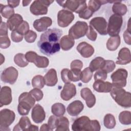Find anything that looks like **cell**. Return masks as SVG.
Wrapping results in <instances>:
<instances>
[{
    "label": "cell",
    "mask_w": 131,
    "mask_h": 131,
    "mask_svg": "<svg viewBox=\"0 0 131 131\" xmlns=\"http://www.w3.org/2000/svg\"><path fill=\"white\" fill-rule=\"evenodd\" d=\"M62 31L57 28L49 29L43 33L37 42L40 51L47 56H51L60 51L59 39Z\"/></svg>",
    "instance_id": "cell-1"
},
{
    "label": "cell",
    "mask_w": 131,
    "mask_h": 131,
    "mask_svg": "<svg viewBox=\"0 0 131 131\" xmlns=\"http://www.w3.org/2000/svg\"><path fill=\"white\" fill-rule=\"evenodd\" d=\"M72 129L74 131H99L100 125L97 120H91L88 117L83 116L75 120Z\"/></svg>",
    "instance_id": "cell-2"
},
{
    "label": "cell",
    "mask_w": 131,
    "mask_h": 131,
    "mask_svg": "<svg viewBox=\"0 0 131 131\" xmlns=\"http://www.w3.org/2000/svg\"><path fill=\"white\" fill-rule=\"evenodd\" d=\"M110 94L113 99L120 106L129 108L131 106V94L122 88L113 87Z\"/></svg>",
    "instance_id": "cell-3"
},
{
    "label": "cell",
    "mask_w": 131,
    "mask_h": 131,
    "mask_svg": "<svg viewBox=\"0 0 131 131\" xmlns=\"http://www.w3.org/2000/svg\"><path fill=\"white\" fill-rule=\"evenodd\" d=\"M35 102V99L30 93H23L18 98V105L17 106L18 113L22 116L27 115L31 108L34 106Z\"/></svg>",
    "instance_id": "cell-4"
},
{
    "label": "cell",
    "mask_w": 131,
    "mask_h": 131,
    "mask_svg": "<svg viewBox=\"0 0 131 131\" xmlns=\"http://www.w3.org/2000/svg\"><path fill=\"white\" fill-rule=\"evenodd\" d=\"M123 23V18L121 16L114 14L108 19L107 31V34L112 37L119 35Z\"/></svg>",
    "instance_id": "cell-5"
},
{
    "label": "cell",
    "mask_w": 131,
    "mask_h": 131,
    "mask_svg": "<svg viewBox=\"0 0 131 131\" xmlns=\"http://www.w3.org/2000/svg\"><path fill=\"white\" fill-rule=\"evenodd\" d=\"M56 2L63 8L70 11L80 13L87 8L85 1H56Z\"/></svg>",
    "instance_id": "cell-6"
},
{
    "label": "cell",
    "mask_w": 131,
    "mask_h": 131,
    "mask_svg": "<svg viewBox=\"0 0 131 131\" xmlns=\"http://www.w3.org/2000/svg\"><path fill=\"white\" fill-rule=\"evenodd\" d=\"M88 26L86 22L78 21L69 30V35L73 39H77L86 34Z\"/></svg>",
    "instance_id": "cell-7"
},
{
    "label": "cell",
    "mask_w": 131,
    "mask_h": 131,
    "mask_svg": "<svg viewBox=\"0 0 131 131\" xmlns=\"http://www.w3.org/2000/svg\"><path fill=\"white\" fill-rule=\"evenodd\" d=\"M128 75L127 71L122 68L117 69L111 76L112 80L113 87L122 88L126 85V79Z\"/></svg>",
    "instance_id": "cell-8"
},
{
    "label": "cell",
    "mask_w": 131,
    "mask_h": 131,
    "mask_svg": "<svg viewBox=\"0 0 131 131\" xmlns=\"http://www.w3.org/2000/svg\"><path fill=\"white\" fill-rule=\"evenodd\" d=\"M54 2V1L36 0L31 5L30 10L32 14L35 15L47 14L48 7Z\"/></svg>",
    "instance_id": "cell-9"
},
{
    "label": "cell",
    "mask_w": 131,
    "mask_h": 131,
    "mask_svg": "<svg viewBox=\"0 0 131 131\" xmlns=\"http://www.w3.org/2000/svg\"><path fill=\"white\" fill-rule=\"evenodd\" d=\"M15 114L10 110L4 108L0 112V130H10L8 127L15 120Z\"/></svg>",
    "instance_id": "cell-10"
},
{
    "label": "cell",
    "mask_w": 131,
    "mask_h": 131,
    "mask_svg": "<svg viewBox=\"0 0 131 131\" xmlns=\"http://www.w3.org/2000/svg\"><path fill=\"white\" fill-rule=\"evenodd\" d=\"M27 60L29 62H33L35 65L39 68H47L49 63V60L48 58L39 56L34 51H28L25 54Z\"/></svg>",
    "instance_id": "cell-11"
},
{
    "label": "cell",
    "mask_w": 131,
    "mask_h": 131,
    "mask_svg": "<svg viewBox=\"0 0 131 131\" xmlns=\"http://www.w3.org/2000/svg\"><path fill=\"white\" fill-rule=\"evenodd\" d=\"M75 18L74 14L66 9L60 10L57 14V22L59 26L61 27H68Z\"/></svg>",
    "instance_id": "cell-12"
},
{
    "label": "cell",
    "mask_w": 131,
    "mask_h": 131,
    "mask_svg": "<svg viewBox=\"0 0 131 131\" xmlns=\"http://www.w3.org/2000/svg\"><path fill=\"white\" fill-rule=\"evenodd\" d=\"M90 26L101 35H105L107 34V23L103 17H96L92 18L90 21Z\"/></svg>",
    "instance_id": "cell-13"
},
{
    "label": "cell",
    "mask_w": 131,
    "mask_h": 131,
    "mask_svg": "<svg viewBox=\"0 0 131 131\" xmlns=\"http://www.w3.org/2000/svg\"><path fill=\"white\" fill-rule=\"evenodd\" d=\"M18 71L13 67H10L5 69L1 73V80L10 84H14L18 77Z\"/></svg>",
    "instance_id": "cell-14"
},
{
    "label": "cell",
    "mask_w": 131,
    "mask_h": 131,
    "mask_svg": "<svg viewBox=\"0 0 131 131\" xmlns=\"http://www.w3.org/2000/svg\"><path fill=\"white\" fill-rule=\"evenodd\" d=\"M76 94V89L73 83H65L62 90L60 93L61 98L65 101H68L75 96Z\"/></svg>",
    "instance_id": "cell-15"
},
{
    "label": "cell",
    "mask_w": 131,
    "mask_h": 131,
    "mask_svg": "<svg viewBox=\"0 0 131 131\" xmlns=\"http://www.w3.org/2000/svg\"><path fill=\"white\" fill-rule=\"evenodd\" d=\"M52 24V19L49 17H42L36 19L33 23L34 29L38 32L46 31Z\"/></svg>",
    "instance_id": "cell-16"
},
{
    "label": "cell",
    "mask_w": 131,
    "mask_h": 131,
    "mask_svg": "<svg viewBox=\"0 0 131 131\" xmlns=\"http://www.w3.org/2000/svg\"><path fill=\"white\" fill-rule=\"evenodd\" d=\"M31 117L36 123H41L46 118V113L43 108L39 104H36L32 108Z\"/></svg>",
    "instance_id": "cell-17"
},
{
    "label": "cell",
    "mask_w": 131,
    "mask_h": 131,
    "mask_svg": "<svg viewBox=\"0 0 131 131\" xmlns=\"http://www.w3.org/2000/svg\"><path fill=\"white\" fill-rule=\"evenodd\" d=\"M12 100V97L11 88L7 86L2 87L0 92V107L10 104Z\"/></svg>",
    "instance_id": "cell-18"
},
{
    "label": "cell",
    "mask_w": 131,
    "mask_h": 131,
    "mask_svg": "<svg viewBox=\"0 0 131 131\" xmlns=\"http://www.w3.org/2000/svg\"><path fill=\"white\" fill-rule=\"evenodd\" d=\"M80 95L88 107H92L96 103L95 96L93 94L91 90L88 88H84L80 91Z\"/></svg>",
    "instance_id": "cell-19"
},
{
    "label": "cell",
    "mask_w": 131,
    "mask_h": 131,
    "mask_svg": "<svg viewBox=\"0 0 131 131\" xmlns=\"http://www.w3.org/2000/svg\"><path fill=\"white\" fill-rule=\"evenodd\" d=\"M76 49L81 56L84 58H89L94 53V48L91 45L84 41L80 42L77 46Z\"/></svg>",
    "instance_id": "cell-20"
},
{
    "label": "cell",
    "mask_w": 131,
    "mask_h": 131,
    "mask_svg": "<svg viewBox=\"0 0 131 131\" xmlns=\"http://www.w3.org/2000/svg\"><path fill=\"white\" fill-rule=\"evenodd\" d=\"M131 61L130 50L127 48H123L120 49L118 53L117 59L116 63L118 64H126Z\"/></svg>",
    "instance_id": "cell-21"
},
{
    "label": "cell",
    "mask_w": 131,
    "mask_h": 131,
    "mask_svg": "<svg viewBox=\"0 0 131 131\" xmlns=\"http://www.w3.org/2000/svg\"><path fill=\"white\" fill-rule=\"evenodd\" d=\"M83 108V104L81 101L75 100L68 105L67 111L70 116H76L82 111Z\"/></svg>",
    "instance_id": "cell-22"
},
{
    "label": "cell",
    "mask_w": 131,
    "mask_h": 131,
    "mask_svg": "<svg viewBox=\"0 0 131 131\" xmlns=\"http://www.w3.org/2000/svg\"><path fill=\"white\" fill-rule=\"evenodd\" d=\"M93 88L94 90L99 93H108L111 92L113 86L112 84L108 81L98 80L94 82Z\"/></svg>",
    "instance_id": "cell-23"
},
{
    "label": "cell",
    "mask_w": 131,
    "mask_h": 131,
    "mask_svg": "<svg viewBox=\"0 0 131 131\" xmlns=\"http://www.w3.org/2000/svg\"><path fill=\"white\" fill-rule=\"evenodd\" d=\"M23 21V18L20 14H14L8 19L6 24L9 30L12 31L16 30Z\"/></svg>",
    "instance_id": "cell-24"
},
{
    "label": "cell",
    "mask_w": 131,
    "mask_h": 131,
    "mask_svg": "<svg viewBox=\"0 0 131 131\" xmlns=\"http://www.w3.org/2000/svg\"><path fill=\"white\" fill-rule=\"evenodd\" d=\"M45 83L49 86H55L58 81L57 73L54 69H50L44 76Z\"/></svg>",
    "instance_id": "cell-25"
},
{
    "label": "cell",
    "mask_w": 131,
    "mask_h": 131,
    "mask_svg": "<svg viewBox=\"0 0 131 131\" xmlns=\"http://www.w3.org/2000/svg\"><path fill=\"white\" fill-rule=\"evenodd\" d=\"M31 123L28 117H22L18 123L14 126L13 130H24V131H30V128L31 126Z\"/></svg>",
    "instance_id": "cell-26"
},
{
    "label": "cell",
    "mask_w": 131,
    "mask_h": 131,
    "mask_svg": "<svg viewBox=\"0 0 131 131\" xmlns=\"http://www.w3.org/2000/svg\"><path fill=\"white\" fill-rule=\"evenodd\" d=\"M60 46L62 50L68 51L71 49L75 44L74 39L71 38L69 35H64L59 40Z\"/></svg>",
    "instance_id": "cell-27"
},
{
    "label": "cell",
    "mask_w": 131,
    "mask_h": 131,
    "mask_svg": "<svg viewBox=\"0 0 131 131\" xmlns=\"http://www.w3.org/2000/svg\"><path fill=\"white\" fill-rule=\"evenodd\" d=\"M69 121L66 117H59L56 121V131H69Z\"/></svg>",
    "instance_id": "cell-28"
},
{
    "label": "cell",
    "mask_w": 131,
    "mask_h": 131,
    "mask_svg": "<svg viewBox=\"0 0 131 131\" xmlns=\"http://www.w3.org/2000/svg\"><path fill=\"white\" fill-rule=\"evenodd\" d=\"M112 11L114 14L122 16L127 12V8L125 4L121 3V1H115L112 7Z\"/></svg>",
    "instance_id": "cell-29"
},
{
    "label": "cell",
    "mask_w": 131,
    "mask_h": 131,
    "mask_svg": "<svg viewBox=\"0 0 131 131\" xmlns=\"http://www.w3.org/2000/svg\"><path fill=\"white\" fill-rule=\"evenodd\" d=\"M120 44L119 35L112 36L108 38L106 42V48L110 51H115L117 49Z\"/></svg>",
    "instance_id": "cell-30"
},
{
    "label": "cell",
    "mask_w": 131,
    "mask_h": 131,
    "mask_svg": "<svg viewBox=\"0 0 131 131\" xmlns=\"http://www.w3.org/2000/svg\"><path fill=\"white\" fill-rule=\"evenodd\" d=\"M104 61V59L102 57H97L91 61L90 63L89 68L93 72L101 70L103 67Z\"/></svg>",
    "instance_id": "cell-31"
},
{
    "label": "cell",
    "mask_w": 131,
    "mask_h": 131,
    "mask_svg": "<svg viewBox=\"0 0 131 131\" xmlns=\"http://www.w3.org/2000/svg\"><path fill=\"white\" fill-rule=\"evenodd\" d=\"M52 113L57 116H62L66 112V108L64 105L60 103H56L52 105L51 107Z\"/></svg>",
    "instance_id": "cell-32"
},
{
    "label": "cell",
    "mask_w": 131,
    "mask_h": 131,
    "mask_svg": "<svg viewBox=\"0 0 131 131\" xmlns=\"http://www.w3.org/2000/svg\"><path fill=\"white\" fill-rule=\"evenodd\" d=\"M1 14L3 17L9 19L14 14V10L13 8L9 5H3L0 4Z\"/></svg>",
    "instance_id": "cell-33"
},
{
    "label": "cell",
    "mask_w": 131,
    "mask_h": 131,
    "mask_svg": "<svg viewBox=\"0 0 131 131\" xmlns=\"http://www.w3.org/2000/svg\"><path fill=\"white\" fill-rule=\"evenodd\" d=\"M103 124L107 128H113L116 124L115 117L111 114H106L103 119Z\"/></svg>",
    "instance_id": "cell-34"
},
{
    "label": "cell",
    "mask_w": 131,
    "mask_h": 131,
    "mask_svg": "<svg viewBox=\"0 0 131 131\" xmlns=\"http://www.w3.org/2000/svg\"><path fill=\"white\" fill-rule=\"evenodd\" d=\"M44 77L41 75H37L35 76L32 79V85L33 87L37 89H42L45 84Z\"/></svg>",
    "instance_id": "cell-35"
},
{
    "label": "cell",
    "mask_w": 131,
    "mask_h": 131,
    "mask_svg": "<svg viewBox=\"0 0 131 131\" xmlns=\"http://www.w3.org/2000/svg\"><path fill=\"white\" fill-rule=\"evenodd\" d=\"M107 3H108V1L91 0L89 1L88 8L94 13L99 9L102 5H104Z\"/></svg>",
    "instance_id": "cell-36"
},
{
    "label": "cell",
    "mask_w": 131,
    "mask_h": 131,
    "mask_svg": "<svg viewBox=\"0 0 131 131\" xmlns=\"http://www.w3.org/2000/svg\"><path fill=\"white\" fill-rule=\"evenodd\" d=\"M120 122L124 125H129L131 123V113L129 111L121 112L119 115Z\"/></svg>",
    "instance_id": "cell-37"
},
{
    "label": "cell",
    "mask_w": 131,
    "mask_h": 131,
    "mask_svg": "<svg viewBox=\"0 0 131 131\" xmlns=\"http://www.w3.org/2000/svg\"><path fill=\"white\" fill-rule=\"evenodd\" d=\"M15 63L19 67H25L28 64V61L27 60L25 55L23 53H18L14 57Z\"/></svg>",
    "instance_id": "cell-38"
},
{
    "label": "cell",
    "mask_w": 131,
    "mask_h": 131,
    "mask_svg": "<svg viewBox=\"0 0 131 131\" xmlns=\"http://www.w3.org/2000/svg\"><path fill=\"white\" fill-rule=\"evenodd\" d=\"M93 71L89 68H85L80 74V80L83 83L89 82L92 79L93 76Z\"/></svg>",
    "instance_id": "cell-39"
},
{
    "label": "cell",
    "mask_w": 131,
    "mask_h": 131,
    "mask_svg": "<svg viewBox=\"0 0 131 131\" xmlns=\"http://www.w3.org/2000/svg\"><path fill=\"white\" fill-rule=\"evenodd\" d=\"M81 70L79 69H71L68 72V78L70 81L76 82L80 80Z\"/></svg>",
    "instance_id": "cell-40"
},
{
    "label": "cell",
    "mask_w": 131,
    "mask_h": 131,
    "mask_svg": "<svg viewBox=\"0 0 131 131\" xmlns=\"http://www.w3.org/2000/svg\"><path fill=\"white\" fill-rule=\"evenodd\" d=\"M116 65L115 62L111 60H105L102 68L101 69L106 73H110L112 72L115 68Z\"/></svg>",
    "instance_id": "cell-41"
},
{
    "label": "cell",
    "mask_w": 131,
    "mask_h": 131,
    "mask_svg": "<svg viewBox=\"0 0 131 131\" xmlns=\"http://www.w3.org/2000/svg\"><path fill=\"white\" fill-rule=\"evenodd\" d=\"M15 30H16L17 32H18L22 35H25L26 33L29 31V24L26 21L24 20Z\"/></svg>",
    "instance_id": "cell-42"
},
{
    "label": "cell",
    "mask_w": 131,
    "mask_h": 131,
    "mask_svg": "<svg viewBox=\"0 0 131 131\" xmlns=\"http://www.w3.org/2000/svg\"><path fill=\"white\" fill-rule=\"evenodd\" d=\"M29 93L35 99V101H38L41 100L43 96V92L39 89L34 88L31 90L29 92Z\"/></svg>",
    "instance_id": "cell-43"
},
{
    "label": "cell",
    "mask_w": 131,
    "mask_h": 131,
    "mask_svg": "<svg viewBox=\"0 0 131 131\" xmlns=\"http://www.w3.org/2000/svg\"><path fill=\"white\" fill-rule=\"evenodd\" d=\"M25 39L27 42L32 43L35 41L37 38V34L32 30H29L25 35Z\"/></svg>",
    "instance_id": "cell-44"
},
{
    "label": "cell",
    "mask_w": 131,
    "mask_h": 131,
    "mask_svg": "<svg viewBox=\"0 0 131 131\" xmlns=\"http://www.w3.org/2000/svg\"><path fill=\"white\" fill-rule=\"evenodd\" d=\"M11 44L10 40L8 35L0 36V47L2 49L8 48Z\"/></svg>",
    "instance_id": "cell-45"
},
{
    "label": "cell",
    "mask_w": 131,
    "mask_h": 131,
    "mask_svg": "<svg viewBox=\"0 0 131 131\" xmlns=\"http://www.w3.org/2000/svg\"><path fill=\"white\" fill-rule=\"evenodd\" d=\"M123 38L126 43L128 45L131 44V35H130V19L128 21V27L123 33Z\"/></svg>",
    "instance_id": "cell-46"
},
{
    "label": "cell",
    "mask_w": 131,
    "mask_h": 131,
    "mask_svg": "<svg viewBox=\"0 0 131 131\" xmlns=\"http://www.w3.org/2000/svg\"><path fill=\"white\" fill-rule=\"evenodd\" d=\"M107 73L102 70H98L94 76L95 80H105L107 78Z\"/></svg>",
    "instance_id": "cell-47"
},
{
    "label": "cell",
    "mask_w": 131,
    "mask_h": 131,
    "mask_svg": "<svg viewBox=\"0 0 131 131\" xmlns=\"http://www.w3.org/2000/svg\"><path fill=\"white\" fill-rule=\"evenodd\" d=\"M86 36L88 38V39H89L92 41H95L97 38V33L91 26H89V27H88V30L86 33Z\"/></svg>",
    "instance_id": "cell-48"
},
{
    "label": "cell",
    "mask_w": 131,
    "mask_h": 131,
    "mask_svg": "<svg viewBox=\"0 0 131 131\" xmlns=\"http://www.w3.org/2000/svg\"><path fill=\"white\" fill-rule=\"evenodd\" d=\"M93 13L94 12H93L87 7L83 11L79 13V16L80 18L85 19H88L93 15Z\"/></svg>",
    "instance_id": "cell-49"
},
{
    "label": "cell",
    "mask_w": 131,
    "mask_h": 131,
    "mask_svg": "<svg viewBox=\"0 0 131 131\" xmlns=\"http://www.w3.org/2000/svg\"><path fill=\"white\" fill-rule=\"evenodd\" d=\"M11 37L13 42H18L22 41L23 35L17 32L16 30L12 31L11 33Z\"/></svg>",
    "instance_id": "cell-50"
},
{
    "label": "cell",
    "mask_w": 131,
    "mask_h": 131,
    "mask_svg": "<svg viewBox=\"0 0 131 131\" xmlns=\"http://www.w3.org/2000/svg\"><path fill=\"white\" fill-rule=\"evenodd\" d=\"M57 117L55 115H52L50 117L48 121V124L52 129V130L56 128V121Z\"/></svg>",
    "instance_id": "cell-51"
},
{
    "label": "cell",
    "mask_w": 131,
    "mask_h": 131,
    "mask_svg": "<svg viewBox=\"0 0 131 131\" xmlns=\"http://www.w3.org/2000/svg\"><path fill=\"white\" fill-rule=\"evenodd\" d=\"M83 67L82 62L78 59H75L72 61L71 63V69H79L81 70Z\"/></svg>",
    "instance_id": "cell-52"
},
{
    "label": "cell",
    "mask_w": 131,
    "mask_h": 131,
    "mask_svg": "<svg viewBox=\"0 0 131 131\" xmlns=\"http://www.w3.org/2000/svg\"><path fill=\"white\" fill-rule=\"evenodd\" d=\"M69 69H63L61 71V77L64 83H70V81L68 78V72Z\"/></svg>",
    "instance_id": "cell-53"
},
{
    "label": "cell",
    "mask_w": 131,
    "mask_h": 131,
    "mask_svg": "<svg viewBox=\"0 0 131 131\" xmlns=\"http://www.w3.org/2000/svg\"><path fill=\"white\" fill-rule=\"evenodd\" d=\"M8 27L7 24L5 22L1 21V28H0V36L8 35Z\"/></svg>",
    "instance_id": "cell-54"
},
{
    "label": "cell",
    "mask_w": 131,
    "mask_h": 131,
    "mask_svg": "<svg viewBox=\"0 0 131 131\" xmlns=\"http://www.w3.org/2000/svg\"><path fill=\"white\" fill-rule=\"evenodd\" d=\"M7 3L9 6L13 8L17 7L19 5L20 1H8Z\"/></svg>",
    "instance_id": "cell-55"
},
{
    "label": "cell",
    "mask_w": 131,
    "mask_h": 131,
    "mask_svg": "<svg viewBox=\"0 0 131 131\" xmlns=\"http://www.w3.org/2000/svg\"><path fill=\"white\" fill-rule=\"evenodd\" d=\"M40 131H46V130H52V129L50 128L48 124H42L40 128Z\"/></svg>",
    "instance_id": "cell-56"
},
{
    "label": "cell",
    "mask_w": 131,
    "mask_h": 131,
    "mask_svg": "<svg viewBox=\"0 0 131 131\" xmlns=\"http://www.w3.org/2000/svg\"><path fill=\"white\" fill-rule=\"evenodd\" d=\"M31 2V1H23V6L24 7L27 6L29 5V4H30Z\"/></svg>",
    "instance_id": "cell-57"
}]
</instances>
